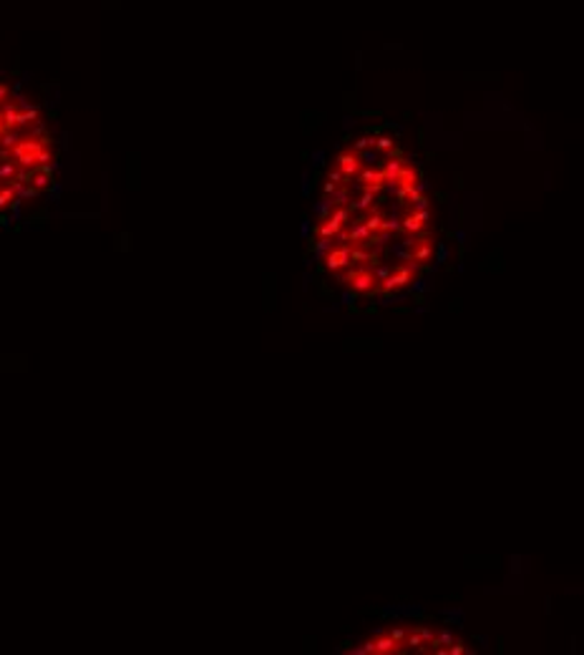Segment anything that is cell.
I'll return each mask as SVG.
<instances>
[{
	"label": "cell",
	"instance_id": "cell-1",
	"mask_svg": "<svg viewBox=\"0 0 584 655\" xmlns=\"http://www.w3.org/2000/svg\"><path fill=\"white\" fill-rule=\"evenodd\" d=\"M431 219L421 169L393 136L363 134L325 174L312 250L320 267L353 292H388L393 278L388 255L416 275L433 262Z\"/></svg>",
	"mask_w": 584,
	"mask_h": 655
},
{
	"label": "cell",
	"instance_id": "cell-2",
	"mask_svg": "<svg viewBox=\"0 0 584 655\" xmlns=\"http://www.w3.org/2000/svg\"><path fill=\"white\" fill-rule=\"evenodd\" d=\"M58 149L43 111L0 76V222L43 202L56 187Z\"/></svg>",
	"mask_w": 584,
	"mask_h": 655
}]
</instances>
